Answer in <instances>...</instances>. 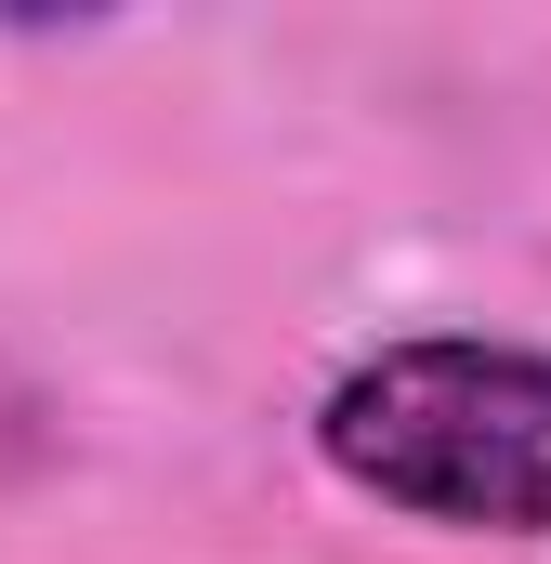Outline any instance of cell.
Listing matches in <instances>:
<instances>
[{"label": "cell", "mask_w": 551, "mask_h": 564, "mask_svg": "<svg viewBox=\"0 0 551 564\" xmlns=\"http://www.w3.org/2000/svg\"><path fill=\"white\" fill-rule=\"evenodd\" d=\"M40 459H53V408H40V381L0 355V486H13V473H40Z\"/></svg>", "instance_id": "7a4b0ae2"}, {"label": "cell", "mask_w": 551, "mask_h": 564, "mask_svg": "<svg viewBox=\"0 0 551 564\" xmlns=\"http://www.w3.org/2000/svg\"><path fill=\"white\" fill-rule=\"evenodd\" d=\"M315 459L446 539H551V355L486 328H408L315 394Z\"/></svg>", "instance_id": "6da1fadb"}]
</instances>
